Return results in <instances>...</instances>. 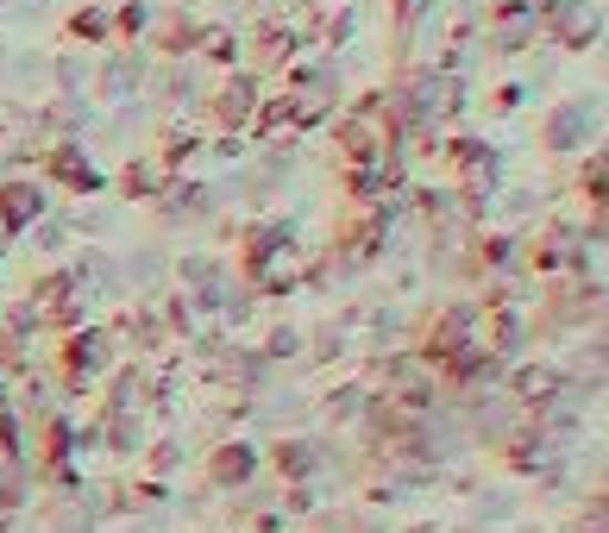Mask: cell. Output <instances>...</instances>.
I'll return each mask as SVG.
<instances>
[{"label": "cell", "mask_w": 609, "mask_h": 533, "mask_svg": "<svg viewBox=\"0 0 609 533\" xmlns=\"http://www.w3.org/2000/svg\"><path fill=\"white\" fill-rule=\"evenodd\" d=\"M39 213H44V195L32 189V182H7V189H0V227H7V232L32 227Z\"/></svg>", "instance_id": "4"}, {"label": "cell", "mask_w": 609, "mask_h": 533, "mask_svg": "<svg viewBox=\"0 0 609 533\" xmlns=\"http://www.w3.org/2000/svg\"><path fill=\"white\" fill-rule=\"evenodd\" d=\"M214 477L220 483H245V477H252V446H227V452L214 458Z\"/></svg>", "instance_id": "10"}, {"label": "cell", "mask_w": 609, "mask_h": 533, "mask_svg": "<svg viewBox=\"0 0 609 533\" xmlns=\"http://www.w3.org/2000/svg\"><path fill=\"white\" fill-rule=\"evenodd\" d=\"M201 44H208V58H214V63H227V58L239 51V39H233V32H201Z\"/></svg>", "instance_id": "12"}, {"label": "cell", "mask_w": 609, "mask_h": 533, "mask_svg": "<svg viewBox=\"0 0 609 533\" xmlns=\"http://www.w3.org/2000/svg\"><path fill=\"white\" fill-rule=\"evenodd\" d=\"M76 32H82V39H101V32H107V13H95V7L76 13Z\"/></svg>", "instance_id": "14"}, {"label": "cell", "mask_w": 609, "mask_h": 533, "mask_svg": "<svg viewBox=\"0 0 609 533\" xmlns=\"http://www.w3.org/2000/svg\"><path fill=\"white\" fill-rule=\"evenodd\" d=\"M170 170H177V151H145L126 170V195H164L170 189Z\"/></svg>", "instance_id": "3"}, {"label": "cell", "mask_w": 609, "mask_h": 533, "mask_svg": "<svg viewBox=\"0 0 609 533\" xmlns=\"http://www.w3.org/2000/svg\"><path fill=\"white\" fill-rule=\"evenodd\" d=\"M258 114V88L252 76H233V82H220V95H214V119L227 126V133H239V126H252Z\"/></svg>", "instance_id": "2"}, {"label": "cell", "mask_w": 609, "mask_h": 533, "mask_svg": "<svg viewBox=\"0 0 609 533\" xmlns=\"http://www.w3.org/2000/svg\"><path fill=\"white\" fill-rule=\"evenodd\" d=\"M515 396H522V401H547V396H559V370H547V364L522 370V377H515Z\"/></svg>", "instance_id": "8"}, {"label": "cell", "mask_w": 609, "mask_h": 533, "mask_svg": "<svg viewBox=\"0 0 609 533\" xmlns=\"http://www.w3.org/2000/svg\"><path fill=\"white\" fill-rule=\"evenodd\" d=\"M101 352H107V339H101V333H82V339H70V377H88V370H101Z\"/></svg>", "instance_id": "9"}, {"label": "cell", "mask_w": 609, "mask_h": 533, "mask_svg": "<svg viewBox=\"0 0 609 533\" xmlns=\"http://www.w3.org/2000/svg\"><path fill=\"white\" fill-rule=\"evenodd\" d=\"M553 25H559V39L578 51V44L597 39V7H553Z\"/></svg>", "instance_id": "7"}, {"label": "cell", "mask_w": 609, "mask_h": 533, "mask_svg": "<svg viewBox=\"0 0 609 533\" xmlns=\"http://www.w3.org/2000/svg\"><path fill=\"white\" fill-rule=\"evenodd\" d=\"M57 176H63V182H76V189H95V182H101V176L88 170V157H76L70 145L57 151Z\"/></svg>", "instance_id": "11"}, {"label": "cell", "mask_w": 609, "mask_h": 533, "mask_svg": "<svg viewBox=\"0 0 609 533\" xmlns=\"http://www.w3.org/2000/svg\"><path fill=\"white\" fill-rule=\"evenodd\" d=\"M339 145H346L358 164H384V151H390V114H384L377 101L371 107H358V114L339 126Z\"/></svg>", "instance_id": "1"}, {"label": "cell", "mask_w": 609, "mask_h": 533, "mask_svg": "<svg viewBox=\"0 0 609 533\" xmlns=\"http://www.w3.org/2000/svg\"><path fill=\"white\" fill-rule=\"evenodd\" d=\"M452 107H459V82H452V76H421V82H414V119L452 114Z\"/></svg>", "instance_id": "6"}, {"label": "cell", "mask_w": 609, "mask_h": 533, "mask_svg": "<svg viewBox=\"0 0 609 533\" xmlns=\"http://www.w3.org/2000/svg\"><path fill=\"white\" fill-rule=\"evenodd\" d=\"M276 458H283V471H295V477H302V471H315V458H308V446H283Z\"/></svg>", "instance_id": "13"}, {"label": "cell", "mask_w": 609, "mask_h": 533, "mask_svg": "<svg viewBox=\"0 0 609 533\" xmlns=\"http://www.w3.org/2000/svg\"><path fill=\"white\" fill-rule=\"evenodd\" d=\"M528 39H534V0H510V7L496 13L491 44H496V51H522Z\"/></svg>", "instance_id": "5"}]
</instances>
